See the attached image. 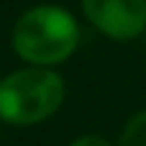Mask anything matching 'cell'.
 Instances as JSON below:
<instances>
[{"instance_id": "obj_4", "label": "cell", "mask_w": 146, "mask_h": 146, "mask_svg": "<svg viewBox=\"0 0 146 146\" xmlns=\"http://www.w3.org/2000/svg\"><path fill=\"white\" fill-rule=\"evenodd\" d=\"M115 146H146V108L136 110L121 128Z\"/></svg>"}, {"instance_id": "obj_6", "label": "cell", "mask_w": 146, "mask_h": 146, "mask_svg": "<svg viewBox=\"0 0 146 146\" xmlns=\"http://www.w3.org/2000/svg\"><path fill=\"white\" fill-rule=\"evenodd\" d=\"M0 139H3V123H0Z\"/></svg>"}, {"instance_id": "obj_7", "label": "cell", "mask_w": 146, "mask_h": 146, "mask_svg": "<svg viewBox=\"0 0 146 146\" xmlns=\"http://www.w3.org/2000/svg\"><path fill=\"white\" fill-rule=\"evenodd\" d=\"M144 49H146V33H144Z\"/></svg>"}, {"instance_id": "obj_5", "label": "cell", "mask_w": 146, "mask_h": 146, "mask_svg": "<svg viewBox=\"0 0 146 146\" xmlns=\"http://www.w3.org/2000/svg\"><path fill=\"white\" fill-rule=\"evenodd\" d=\"M67 146H115V144L110 139L100 136V133H80V136H74Z\"/></svg>"}, {"instance_id": "obj_2", "label": "cell", "mask_w": 146, "mask_h": 146, "mask_svg": "<svg viewBox=\"0 0 146 146\" xmlns=\"http://www.w3.org/2000/svg\"><path fill=\"white\" fill-rule=\"evenodd\" d=\"M67 100V82L59 69L21 64L0 77V123L33 128L54 118Z\"/></svg>"}, {"instance_id": "obj_1", "label": "cell", "mask_w": 146, "mask_h": 146, "mask_svg": "<svg viewBox=\"0 0 146 146\" xmlns=\"http://www.w3.org/2000/svg\"><path fill=\"white\" fill-rule=\"evenodd\" d=\"M82 44L77 15L56 3L26 8L10 28V49L23 64L56 69L69 62Z\"/></svg>"}, {"instance_id": "obj_3", "label": "cell", "mask_w": 146, "mask_h": 146, "mask_svg": "<svg viewBox=\"0 0 146 146\" xmlns=\"http://www.w3.org/2000/svg\"><path fill=\"white\" fill-rule=\"evenodd\" d=\"M85 21L105 38L128 44L146 33V0H80Z\"/></svg>"}]
</instances>
